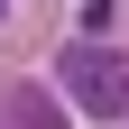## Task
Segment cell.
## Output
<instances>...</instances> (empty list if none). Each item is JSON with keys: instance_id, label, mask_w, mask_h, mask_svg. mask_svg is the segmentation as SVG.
<instances>
[{"instance_id": "obj_2", "label": "cell", "mask_w": 129, "mask_h": 129, "mask_svg": "<svg viewBox=\"0 0 129 129\" xmlns=\"http://www.w3.org/2000/svg\"><path fill=\"white\" fill-rule=\"evenodd\" d=\"M0 111H9V129H64V120H55V111H46V102H37V92H28V83L9 92V102H0Z\"/></svg>"}, {"instance_id": "obj_1", "label": "cell", "mask_w": 129, "mask_h": 129, "mask_svg": "<svg viewBox=\"0 0 129 129\" xmlns=\"http://www.w3.org/2000/svg\"><path fill=\"white\" fill-rule=\"evenodd\" d=\"M55 83L74 92L83 120H129V46H102V37H74L55 55Z\"/></svg>"}]
</instances>
